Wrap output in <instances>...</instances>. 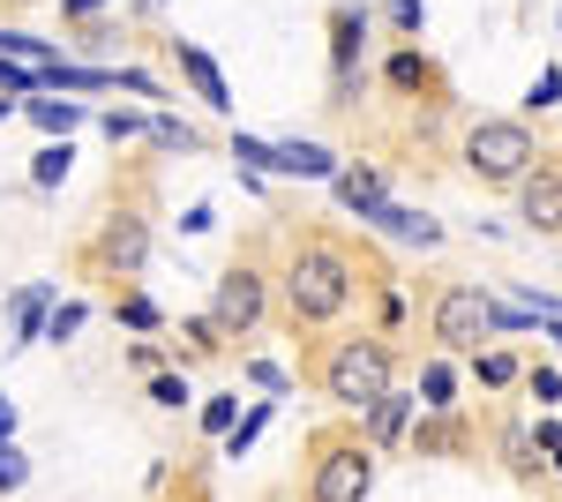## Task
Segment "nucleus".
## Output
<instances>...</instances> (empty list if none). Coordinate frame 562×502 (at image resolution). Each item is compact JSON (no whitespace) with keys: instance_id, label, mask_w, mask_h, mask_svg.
I'll return each mask as SVG.
<instances>
[{"instance_id":"obj_1","label":"nucleus","mask_w":562,"mask_h":502,"mask_svg":"<svg viewBox=\"0 0 562 502\" xmlns=\"http://www.w3.org/2000/svg\"><path fill=\"white\" fill-rule=\"evenodd\" d=\"M270 278H278V323L301 337V345L330 337L352 315V300H360V263L330 233H301Z\"/></svg>"},{"instance_id":"obj_2","label":"nucleus","mask_w":562,"mask_h":502,"mask_svg":"<svg viewBox=\"0 0 562 502\" xmlns=\"http://www.w3.org/2000/svg\"><path fill=\"white\" fill-rule=\"evenodd\" d=\"M397 345L383 331H346V337H315V353H307V382L338 405V413H368L375 398L397 390Z\"/></svg>"},{"instance_id":"obj_3","label":"nucleus","mask_w":562,"mask_h":502,"mask_svg":"<svg viewBox=\"0 0 562 502\" xmlns=\"http://www.w3.org/2000/svg\"><path fill=\"white\" fill-rule=\"evenodd\" d=\"M540 158H548L540 135H532L525 121H510V113H480V121L458 135V166H465L473 188H518Z\"/></svg>"},{"instance_id":"obj_4","label":"nucleus","mask_w":562,"mask_h":502,"mask_svg":"<svg viewBox=\"0 0 562 502\" xmlns=\"http://www.w3.org/2000/svg\"><path fill=\"white\" fill-rule=\"evenodd\" d=\"M383 458L360 443V427H315L307 435V502H368Z\"/></svg>"},{"instance_id":"obj_5","label":"nucleus","mask_w":562,"mask_h":502,"mask_svg":"<svg viewBox=\"0 0 562 502\" xmlns=\"http://www.w3.org/2000/svg\"><path fill=\"white\" fill-rule=\"evenodd\" d=\"M495 293L487 286H465V278H450V286H435L428 293V337L435 353H480L487 337H495Z\"/></svg>"},{"instance_id":"obj_6","label":"nucleus","mask_w":562,"mask_h":502,"mask_svg":"<svg viewBox=\"0 0 562 502\" xmlns=\"http://www.w3.org/2000/svg\"><path fill=\"white\" fill-rule=\"evenodd\" d=\"M270 308H278V278L262 270V255H233L225 278H217V293H211L217 337H256L270 323Z\"/></svg>"},{"instance_id":"obj_7","label":"nucleus","mask_w":562,"mask_h":502,"mask_svg":"<svg viewBox=\"0 0 562 502\" xmlns=\"http://www.w3.org/2000/svg\"><path fill=\"white\" fill-rule=\"evenodd\" d=\"M83 263L98 278H135V270L150 263V217H143V210H113V217L98 225V241L83 248Z\"/></svg>"},{"instance_id":"obj_8","label":"nucleus","mask_w":562,"mask_h":502,"mask_svg":"<svg viewBox=\"0 0 562 502\" xmlns=\"http://www.w3.org/2000/svg\"><path fill=\"white\" fill-rule=\"evenodd\" d=\"M518 217L532 225V233H562V158L555 150L518 180Z\"/></svg>"},{"instance_id":"obj_9","label":"nucleus","mask_w":562,"mask_h":502,"mask_svg":"<svg viewBox=\"0 0 562 502\" xmlns=\"http://www.w3.org/2000/svg\"><path fill=\"white\" fill-rule=\"evenodd\" d=\"M413 405H420V390H390V398H375L368 413L352 420V427H360V443H368L375 458H383V450H397V443H405V420H413Z\"/></svg>"},{"instance_id":"obj_10","label":"nucleus","mask_w":562,"mask_h":502,"mask_svg":"<svg viewBox=\"0 0 562 502\" xmlns=\"http://www.w3.org/2000/svg\"><path fill=\"white\" fill-rule=\"evenodd\" d=\"M173 60H180V76L195 83V98H203L211 113H225V105H233V90H225V76H217V60H211V53H203V45L173 38Z\"/></svg>"},{"instance_id":"obj_11","label":"nucleus","mask_w":562,"mask_h":502,"mask_svg":"<svg viewBox=\"0 0 562 502\" xmlns=\"http://www.w3.org/2000/svg\"><path fill=\"white\" fill-rule=\"evenodd\" d=\"M360 38H368V15H360V8H330V76H338V83H352Z\"/></svg>"},{"instance_id":"obj_12","label":"nucleus","mask_w":562,"mask_h":502,"mask_svg":"<svg viewBox=\"0 0 562 502\" xmlns=\"http://www.w3.org/2000/svg\"><path fill=\"white\" fill-rule=\"evenodd\" d=\"M330 188H338V203L360 210V217H375V210L390 203V196H383V180H375L368 166H338V180H330Z\"/></svg>"},{"instance_id":"obj_13","label":"nucleus","mask_w":562,"mask_h":502,"mask_svg":"<svg viewBox=\"0 0 562 502\" xmlns=\"http://www.w3.org/2000/svg\"><path fill=\"white\" fill-rule=\"evenodd\" d=\"M368 225H383V233H397V241H420V248H435V241H442V225H435V217H413L405 203H383Z\"/></svg>"},{"instance_id":"obj_14","label":"nucleus","mask_w":562,"mask_h":502,"mask_svg":"<svg viewBox=\"0 0 562 502\" xmlns=\"http://www.w3.org/2000/svg\"><path fill=\"white\" fill-rule=\"evenodd\" d=\"M278 172H307V180H338V158L323 143H278Z\"/></svg>"},{"instance_id":"obj_15","label":"nucleus","mask_w":562,"mask_h":502,"mask_svg":"<svg viewBox=\"0 0 562 502\" xmlns=\"http://www.w3.org/2000/svg\"><path fill=\"white\" fill-rule=\"evenodd\" d=\"M413 450L420 458H450V450H465V427H458V413H435L420 435H413Z\"/></svg>"},{"instance_id":"obj_16","label":"nucleus","mask_w":562,"mask_h":502,"mask_svg":"<svg viewBox=\"0 0 562 502\" xmlns=\"http://www.w3.org/2000/svg\"><path fill=\"white\" fill-rule=\"evenodd\" d=\"M420 405H428V413H458V376H450V360H428V376H420Z\"/></svg>"},{"instance_id":"obj_17","label":"nucleus","mask_w":562,"mask_h":502,"mask_svg":"<svg viewBox=\"0 0 562 502\" xmlns=\"http://www.w3.org/2000/svg\"><path fill=\"white\" fill-rule=\"evenodd\" d=\"M0 60H23V68H53L60 53L45 38H31V31H0Z\"/></svg>"},{"instance_id":"obj_18","label":"nucleus","mask_w":562,"mask_h":502,"mask_svg":"<svg viewBox=\"0 0 562 502\" xmlns=\"http://www.w3.org/2000/svg\"><path fill=\"white\" fill-rule=\"evenodd\" d=\"M45 315H53V293H23L15 300V345H31V337H45Z\"/></svg>"},{"instance_id":"obj_19","label":"nucleus","mask_w":562,"mask_h":502,"mask_svg":"<svg viewBox=\"0 0 562 502\" xmlns=\"http://www.w3.org/2000/svg\"><path fill=\"white\" fill-rule=\"evenodd\" d=\"M262 427H270V398H262V405H248V413L233 420V435H225V458H248V450H256V435Z\"/></svg>"},{"instance_id":"obj_20","label":"nucleus","mask_w":562,"mask_h":502,"mask_svg":"<svg viewBox=\"0 0 562 502\" xmlns=\"http://www.w3.org/2000/svg\"><path fill=\"white\" fill-rule=\"evenodd\" d=\"M31 121H38L45 135H68V127H83V105H76V98H60V105H53V98H31Z\"/></svg>"},{"instance_id":"obj_21","label":"nucleus","mask_w":562,"mask_h":502,"mask_svg":"<svg viewBox=\"0 0 562 502\" xmlns=\"http://www.w3.org/2000/svg\"><path fill=\"white\" fill-rule=\"evenodd\" d=\"M473 376L487 390H510V382H525V368H518V353H473Z\"/></svg>"},{"instance_id":"obj_22","label":"nucleus","mask_w":562,"mask_h":502,"mask_svg":"<svg viewBox=\"0 0 562 502\" xmlns=\"http://www.w3.org/2000/svg\"><path fill=\"white\" fill-rule=\"evenodd\" d=\"M83 323H90V308H83V300H60V308L45 315V337H53V345H68V337L83 331Z\"/></svg>"},{"instance_id":"obj_23","label":"nucleus","mask_w":562,"mask_h":502,"mask_svg":"<svg viewBox=\"0 0 562 502\" xmlns=\"http://www.w3.org/2000/svg\"><path fill=\"white\" fill-rule=\"evenodd\" d=\"M233 158L256 172H278V143H262V135H233Z\"/></svg>"},{"instance_id":"obj_24","label":"nucleus","mask_w":562,"mask_h":502,"mask_svg":"<svg viewBox=\"0 0 562 502\" xmlns=\"http://www.w3.org/2000/svg\"><path fill=\"white\" fill-rule=\"evenodd\" d=\"M180 337H188V345H180L188 360H211V353H225V337H217V323H211V315H203V323H188Z\"/></svg>"},{"instance_id":"obj_25","label":"nucleus","mask_w":562,"mask_h":502,"mask_svg":"<svg viewBox=\"0 0 562 502\" xmlns=\"http://www.w3.org/2000/svg\"><path fill=\"white\" fill-rule=\"evenodd\" d=\"M113 315H121V323H128V331H158V323H166V315H158V308H150V300H143V293L113 300Z\"/></svg>"},{"instance_id":"obj_26","label":"nucleus","mask_w":562,"mask_h":502,"mask_svg":"<svg viewBox=\"0 0 562 502\" xmlns=\"http://www.w3.org/2000/svg\"><path fill=\"white\" fill-rule=\"evenodd\" d=\"M150 143H158V150H203V135L180 127V121H150Z\"/></svg>"},{"instance_id":"obj_27","label":"nucleus","mask_w":562,"mask_h":502,"mask_svg":"<svg viewBox=\"0 0 562 502\" xmlns=\"http://www.w3.org/2000/svg\"><path fill=\"white\" fill-rule=\"evenodd\" d=\"M31 180H38V188L68 180V143H45V150H38V166H31Z\"/></svg>"},{"instance_id":"obj_28","label":"nucleus","mask_w":562,"mask_h":502,"mask_svg":"<svg viewBox=\"0 0 562 502\" xmlns=\"http://www.w3.org/2000/svg\"><path fill=\"white\" fill-rule=\"evenodd\" d=\"M150 405L180 413V405H188V376H166V368H158V376H150Z\"/></svg>"},{"instance_id":"obj_29","label":"nucleus","mask_w":562,"mask_h":502,"mask_svg":"<svg viewBox=\"0 0 562 502\" xmlns=\"http://www.w3.org/2000/svg\"><path fill=\"white\" fill-rule=\"evenodd\" d=\"M23 480H31V458H23L15 443H0V495H15Z\"/></svg>"},{"instance_id":"obj_30","label":"nucleus","mask_w":562,"mask_h":502,"mask_svg":"<svg viewBox=\"0 0 562 502\" xmlns=\"http://www.w3.org/2000/svg\"><path fill=\"white\" fill-rule=\"evenodd\" d=\"M555 98H562V68H540V76H532V90H525V105H532V113H548Z\"/></svg>"},{"instance_id":"obj_31","label":"nucleus","mask_w":562,"mask_h":502,"mask_svg":"<svg viewBox=\"0 0 562 502\" xmlns=\"http://www.w3.org/2000/svg\"><path fill=\"white\" fill-rule=\"evenodd\" d=\"M525 390H532L540 405H562V376H555V368H540V360L525 368Z\"/></svg>"},{"instance_id":"obj_32","label":"nucleus","mask_w":562,"mask_h":502,"mask_svg":"<svg viewBox=\"0 0 562 502\" xmlns=\"http://www.w3.org/2000/svg\"><path fill=\"white\" fill-rule=\"evenodd\" d=\"M233 420H240V398H211L203 405V435H233Z\"/></svg>"},{"instance_id":"obj_33","label":"nucleus","mask_w":562,"mask_h":502,"mask_svg":"<svg viewBox=\"0 0 562 502\" xmlns=\"http://www.w3.org/2000/svg\"><path fill=\"white\" fill-rule=\"evenodd\" d=\"M105 135H113V143H128V135H150V121H143V113H121V105H113V113H105Z\"/></svg>"},{"instance_id":"obj_34","label":"nucleus","mask_w":562,"mask_h":502,"mask_svg":"<svg viewBox=\"0 0 562 502\" xmlns=\"http://www.w3.org/2000/svg\"><path fill=\"white\" fill-rule=\"evenodd\" d=\"M420 76H428V68H420V53H397V60H390V83H405V90H413Z\"/></svg>"},{"instance_id":"obj_35","label":"nucleus","mask_w":562,"mask_h":502,"mask_svg":"<svg viewBox=\"0 0 562 502\" xmlns=\"http://www.w3.org/2000/svg\"><path fill=\"white\" fill-rule=\"evenodd\" d=\"M248 376H256L262 390H285V368H270V360H248Z\"/></svg>"},{"instance_id":"obj_36","label":"nucleus","mask_w":562,"mask_h":502,"mask_svg":"<svg viewBox=\"0 0 562 502\" xmlns=\"http://www.w3.org/2000/svg\"><path fill=\"white\" fill-rule=\"evenodd\" d=\"M0 443H15V405L0 398Z\"/></svg>"},{"instance_id":"obj_37","label":"nucleus","mask_w":562,"mask_h":502,"mask_svg":"<svg viewBox=\"0 0 562 502\" xmlns=\"http://www.w3.org/2000/svg\"><path fill=\"white\" fill-rule=\"evenodd\" d=\"M98 8H105V0H68V15H76V23H90Z\"/></svg>"},{"instance_id":"obj_38","label":"nucleus","mask_w":562,"mask_h":502,"mask_svg":"<svg viewBox=\"0 0 562 502\" xmlns=\"http://www.w3.org/2000/svg\"><path fill=\"white\" fill-rule=\"evenodd\" d=\"M540 323H548V337H555V345H562V315H540Z\"/></svg>"},{"instance_id":"obj_39","label":"nucleus","mask_w":562,"mask_h":502,"mask_svg":"<svg viewBox=\"0 0 562 502\" xmlns=\"http://www.w3.org/2000/svg\"><path fill=\"white\" fill-rule=\"evenodd\" d=\"M0 121H8V98H0Z\"/></svg>"}]
</instances>
